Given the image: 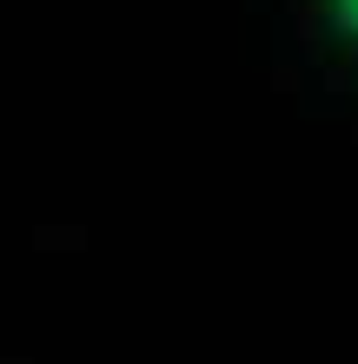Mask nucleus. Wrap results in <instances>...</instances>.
Instances as JSON below:
<instances>
[{
  "label": "nucleus",
  "mask_w": 358,
  "mask_h": 364,
  "mask_svg": "<svg viewBox=\"0 0 358 364\" xmlns=\"http://www.w3.org/2000/svg\"><path fill=\"white\" fill-rule=\"evenodd\" d=\"M319 7H325V20H332V33L358 47V0H319Z\"/></svg>",
  "instance_id": "1"
}]
</instances>
